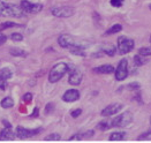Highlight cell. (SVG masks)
I'll return each instance as SVG.
<instances>
[{
    "label": "cell",
    "instance_id": "6da1fadb",
    "mask_svg": "<svg viewBox=\"0 0 151 143\" xmlns=\"http://www.w3.org/2000/svg\"><path fill=\"white\" fill-rule=\"evenodd\" d=\"M25 12L17 5L0 0V17H23Z\"/></svg>",
    "mask_w": 151,
    "mask_h": 143
},
{
    "label": "cell",
    "instance_id": "7a4b0ae2",
    "mask_svg": "<svg viewBox=\"0 0 151 143\" xmlns=\"http://www.w3.org/2000/svg\"><path fill=\"white\" fill-rule=\"evenodd\" d=\"M58 43L63 49H72V47H82V49H84L88 45L83 40H80V39L75 38V37H73L70 35H67V34L60 35L59 38H58Z\"/></svg>",
    "mask_w": 151,
    "mask_h": 143
},
{
    "label": "cell",
    "instance_id": "3957f363",
    "mask_svg": "<svg viewBox=\"0 0 151 143\" xmlns=\"http://www.w3.org/2000/svg\"><path fill=\"white\" fill-rule=\"evenodd\" d=\"M68 68H69V65H67L65 63H59V64L54 65L50 70L49 81L51 83H55V82L60 81L63 75L68 72Z\"/></svg>",
    "mask_w": 151,
    "mask_h": 143
},
{
    "label": "cell",
    "instance_id": "277c9868",
    "mask_svg": "<svg viewBox=\"0 0 151 143\" xmlns=\"http://www.w3.org/2000/svg\"><path fill=\"white\" fill-rule=\"evenodd\" d=\"M134 40L126 36H120L118 38V51L121 54H127L134 49Z\"/></svg>",
    "mask_w": 151,
    "mask_h": 143
},
{
    "label": "cell",
    "instance_id": "5b68a950",
    "mask_svg": "<svg viewBox=\"0 0 151 143\" xmlns=\"http://www.w3.org/2000/svg\"><path fill=\"white\" fill-rule=\"evenodd\" d=\"M133 121V114L130 113V112H124V113H121V114H119L118 117H115L112 120V126L113 127H116V128H122V127H126L128 126L130 122Z\"/></svg>",
    "mask_w": 151,
    "mask_h": 143
},
{
    "label": "cell",
    "instance_id": "8992f818",
    "mask_svg": "<svg viewBox=\"0 0 151 143\" xmlns=\"http://www.w3.org/2000/svg\"><path fill=\"white\" fill-rule=\"evenodd\" d=\"M51 13L55 17H70L75 13V9L70 6H55L51 8Z\"/></svg>",
    "mask_w": 151,
    "mask_h": 143
},
{
    "label": "cell",
    "instance_id": "52a82bcc",
    "mask_svg": "<svg viewBox=\"0 0 151 143\" xmlns=\"http://www.w3.org/2000/svg\"><path fill=\"white\" fill-rule=\"evenodd\" d=\"M114 75L116 81H122L128 76V60L122 59L120 60L118 67L114 69Z\"/></svg>",
    "mask_w": 151,
    "mask_h": 143
},
{
    "label": "cell",
    "instance_id": "ba28073f",
    "mask_svg": "<svg viewBox=\"0 0 151 143\" xmlns=\"http://www.w3.org/2000/svg\"><path fill=\"white\" fill-rule=\"evenodd\" d=\"M20 7L25 12V14H37L43 9V5L42 4H35V2H30L28 0H22L20 4Z\"/></svg>",
    "mask_w": 151,
    "mask_h": 143
},
{
    "label": "cell",
    "instance_id": "9c48e42d",
    "mask_svg": "<svg viewBox=\"0 0 151 143\" xmlns=\"http://www.w3.org/2000/svg\"><path fill=\"white\" fill-rule=\"evenodd\" d=\"M42 132V128H37V129H27L24 127H21L19 126L16 128V136L19 139H29V137H32L35 135H37Z\"/></svg>",
    "mask_w": 151,
    "mask_h": 143
},
{
    "label": "cell",
    "instance_id": "30bf717a",
    "mask_svg": "<svg viewBox=\"0 0 151 143\" xmlns=\"http://www.w3.org/2000/svg\"><path fill=\"white\" fill-rule=\"evenodd\" d=\"M122 107H124V105L120 104V103H113V104H110L106 107H104V110L101 112V114L103 117H112L114 114L119 113L122 110Z\"/></svg>",
    "mask_w": 151,
    "mask_h": 143
},
{
    "label": "cell",
    "instance_id": "8fae6325",
    "mask_svg": "<svg viewBox=\"0 0 151 143\" xmlns=\"http://www.w3.org/2000/svg\"><path fill=\"white\" fill-rule=\"evenodd\" d=\"M68 73H69V78H68L69 84H72V86H78L81 83V81H82V78H83L82 72L80 69L75 68V67H73L72 69L68 68Z\"/></svg>",
    "mask_w": 151,
    "mask_h": 143
},
{
    "label": "cell",
    "instance_id": "7c38bea8",
    "mask_svg": "<svg viewBox=\"0 0 151 143\" xmlns=\"http://www.w3.org/2000/svg\"><path fill=\"white\" fill-rule=\"evenodd\" d=\"M80 91L76 90V89H69L67 90L63 95V102H67V103H72V102H75L80 99Z\"/></svg>",
    "mask_w": 151,
    "mask_h": 143
},
{
    "label": "cell",
    "instance_id": "4fadbf2b",
    "mask_svg": "<svg viewBox=\"0 0 151 143\" xmlns=\"http://www.w3.org/2000/svg\"><path fill=\"white\" fill-rule=\"evenodd\" d=\"M93 72L98 74H112L114 72V67L111 65H101L93 68Z\"/></svg>",
    "mask_w": 151,
    "mask_h": 143
},
{
    "label": "cell",
    "instance_id": "5bb4252c",
    "mask_svg": "<svg viewBox=\"0 0 151 143\" xmlns=\"http://www.w3.org/2000/svg\"><path fill=\"white\" fill-rule=\"evenodd\" d=\"M14 139V133H13L12 128L6 127L5 129L0 132V141H9Z\"/></svg>",
    "mask_w": 151,
    "mask_h": 143
},
{
    "label": "cell",
    "instance_id": "9a60e30c",
    "mask_svg": "<svg viewBox=\"0 0 151 143\" xmlns=\"http://www.w3.org/2000/svg\"><path fill=\"white\" fill-rule=\"evenodd\" d=\"M95 135V132L93 130H88V132H83V133H78L75 134L74 136H72L69 139V141H73V140H84V139H90Z\"/></svg>",
    "mask_w": 151,
    "mask_h": 143
},
{
    "label": "cell",
    "instance_id": "2e32d148",
    "mask_svg": "<svg viewBox=\"0 0 151 143\" xmlns=\"http://www.w3.org/2000/svg\"><path fill=\"white\" fill-rule=\"evenodd\" d=\"M101 52L109 57H113L115 54V46L111 45V44H105L103 47H101Z\"/></svg>",
    "mask_w": 151,
    "mask_h": 143
},
{
    "label": "cell",
    "instance_id": "e0dca14e",
    "mask_svg": "<svg viewBox=\"0 0 151 143\" xmlns=\"http://www.w3.org/2000/svg\"><path fill=\"white\" fill-rule=\"evenodd\" d=\"M125 137H126V133H124V132H114L110 135L109 140L110 141H122V140H125Z\"/></svg>",
    "mask_w": 151,
    "mask_h": 143
},
{
    "label": "cell",
    "instance_id": "ac0fdd59",
    "mask_svg": "<svg viewBox=\"0 0 151 143\" xmlns=\"http://www.w3.org/2000/svg\"><path fill=\"white\" fill-rule=\"evenodd\" d=\"M121 30H122V26L119 24V23H116V24H113L110 29H107L106 32H105V35L106 36H110V35H113V34H116V32H120Z\"/></svg>",
    "mask_w": 151,
    "mask_h": 143
},
{
    "label": "cell",
    "instance_id": "d6986e66",
    "mask_svg": "<svg viewBox=\"0 0 151 143\" xmlns=\"http://www.w3.org/2000/svg\"><path fill=\"white\" fill-rule=\"evenodd\" d=\"M147 63H148L147 57H143V55H141V54H136V55L134 57V64L136 66H143V65H145Z\"/></svg>",
    "mask_w": 151,
    "mask_h": 143
},
{
    "label": "cell",
    "instance_id": "ffe728a7",
    "mask_svg": "<svg viewBox=\"0 0 151 143\" xmlns=\"http://www.w3.org/2000/svg\"><path fill=\"white\" fill-rule=\"evenodd\" d=\"M1 107H4V109H11L13 107V105H14V101H13L12 97H5L2 101H1Z\"/></svg>",
    "mask_w": 151,
    "mask_h": 143
},
{
    "label": "cell",
    "instance_id": "44dd1931",
    "mask_svg": "<svg viewBox=\"0 0 151 143\" xmlns=\"http://www.w3.org/2000/svg\"><path fill=\"white\" fill-rule=\"evenodd\" d=\"M9 52H11V54L14 55V57H27V55H28V53L25 52L24 50L19 49V47H12Z\"/></svg>",
    "mask_w": 151,
    "mask_h": 143
},
{
    "label": "cell",
    "instance_id": "7402d4cb",
    "mask_svg": "<svg viewBox=\"0 0 151 143\" xmlns=\"http://www.w3.org/2000/svg\"><path fill=\"white\" fill-rule=\"evenodd\" d=\"M113 126H112V121H101L98 125H97V128L99 130H107V129H110V128H112Z\"/></svg>",
    "mask_w": 151,
    "mask_h": 143
},
{
    "label": "cell",
    "instance_id": "603a6c76",
    "mask_svg": "<svg viewBox=\"0 0 151 143\" xmlns=\"http://www.w3.org/2000/svg\"><path fill=\"white\" fill-rule=\"evenodd\" d=\"M0 76L2 78H5V80H9L13 76L12 69H9V68H2L0 70Z\"/></svg>",
    "mask_w": 151,
    "mask_h": 143
},
{
    "label": "cell",
    "instance_id": "cb8c5ba5",
    "mask_svg": "<svg viewBox=\"0 0 151 143\" xmlns=\"http://www.w3.org/2000/svg\"><path fill=\"white\" fill-rule=\"evenodd\" d=\"M139 54L143 57H150L151 55V46H144L139 50Z\"/></svg>",
    "mask_w": 151,
    "mask_h": 143
},
{
    "label": "cell",
    "instance_id": "d4e9b609",
    "mask_svg": "<svg viewBox=\"0 0 151 143\" xmlns=\"http://www.w3.org/2000/svg\"><path fill=\"white\" fill-rule=\"evenodd\" d=\"M69 51H70L72 54L81 55V57H84V55H86L84 49H82V47H72V49H69Z\"/></svg>",
    "mask_w": 151,
    "mask_h": 143
},
{
    "label": "cell",
    "instance_id": "484cf974",
    "mask_svg": "<svg viewBox=\"0 0 151 143\" xmlns=\"http://www.w3.org/2000/svg\"><path fill=\"white\" fill-rule=\"evenodd\" d=\"M15 27H20V24L14 23V22H5V23H1L0 30H5V29H8V28H15Z\"/></svg>",
    "mask_w": 151,
    "mask_h": 143
},
{
    "label": "cell",
    "instance_id": "4316f807",
    "mask_svg": "<svg viewBox=\"0 0 151 143\" xmlns=\"http://www.w3.org/2000/svg\"><path fill=\"white\" fill-rule=\"evenodd\" d=\"M60 139H61V137H60L59 134L53 133V134H50L49 136H46L44 140H45V141H58V140H60Z\"/></svg>",
    "mask_w": 151,
    "mask_h": 143
},
{
    "label": "cell",
    "instance_id": "83f0119b",
    "mask_svg": "<svg viewBox=\"0 0 151 143\" xmlns=\"http://www.w3.org/2000/svg\"><path fill=\"white\" fill-rule=\"evenodd\" d=\"M137 140L139 141H144V140H151V129H149L148 132H145V133H143L141 136L137 137Z\"/></svg>",
    "mask_w": 151,
    "mask_h": 143
},
{
    "label": "cell",
    "instance_id": "f1b7e54d",
    "mask_svg": "<svg viewBox=\"0 0 151 143\" xmlns=\"http://www.w3.org/2000/svg\"><path fill=\"white\" fill-rule=\"evenodd\" d=\"M127 88L129 90H139V89H141V84L139 82H132V83H129L127 86Z\"/></svg>",
    "mask_w": 151,
    "mask_h": 143
},
{
    "label": "cell",
    "instance_id": "f546056e",
    "mask_svg": "<svg viewBox=\"0 0 151 143\" xmlns=\"http://www.w3.org/2000/svg\"><path fill=\"white\" fill-rule=\"evenodd\" d=\"M11 39L14 40V42H21L23 39V36L21 34H19V32H13L11 35Z\"/></svg>",
    "mask_w": 151,
    "mask_h": 143
},
{
    "label": "cell",
    "instance_id": "4dcf8cb0",
    "mask_svg": "<svg viewBox=\"0 0 151 143\" xmlns=\"http://www.w3.org/2000/svg\"><path fill=\"white\" fill-rule=\"evenodd\" d=\"M110 2H111V5H112L113 7L119 8V7H121V6L124 5L125 0H110Z\"/></svg>",
    "mask_w": 151,
    "mask_h": 143
},
{
    "label": "cell",
    "instance_id": "1f68e13d",
    "mask_svg": "<svg viewBox=\"0 0 151 143\" xmlns=\"http://www.w3.org/2000/svg\"><path fill=\"white\" fill-rule=\"evenodd\" d=\"M81 113H82V110H81V109H76V110H73V111L70 112V116L73 118H77L81 116Z\"/></svg>",
    "mask_w": 151,
    "mask_h": 143
},
{
    "label": "cell",
    "instance_id": "d6a6232c",
    "mask_svg": "<svg viewBox=\"0 0 151 143\" xmlns=\"http://www.w3.org/2000/svg\"><path fill=\"white\" fill-rule=\"evenodd\" d=\"M6 88H7V80H5V78H2L0 76V89L5 90Z\"/></svg>",
    "mask_w": 151,
    "mask_h": 143
},
{
    "label": "cell",
    "instance_id": "836d02e7",
    "mask_svg": "<svg viewBox=\"0 0 151 143\" xmlns=\"http://www.w3.org/2000/svg\"><path fill=\"white\" fill-rule=\"evenodd\" d=\"M23 101H24L25 103H30L32 101V93H30V92L25 93L24 96H23Z\"/></svg>",
    "mask_w": 151,
    "mask_h": 143
},
{
    "label": "cell",
    "instance_id": "e575fe53",
    "mask_svg": "<svg viewBox=\"0 0 151 143\" xmlns=\"http://www.w3.org/2000/svg\"><path fill=\"white\" fill-rule=\"evenodd\" d=\"M53 106L54 105L52 104V103H49V104L46 105V109H45V113L47 114V113H51L52 111H53Z\"/></svg>",
    "mask_w": 151,
    "mask_h": 143
},
{
    "label": "cell",
    "instance_id": "d590c367",
    "mask_svg": "<svg viewBox=\"0 0 151 143\" xmlns=\"http://www.w3.org/2000/svg\"><path fill=\"white\" fill-rule=\"evenodd\" d=\"M6 40H7L6 35H4V34H1V32H0V46H1V45H4V44L6 43Z\"/></svg>",
    "mask_w": 151,
    "mask_h": 143
},
{
    "label": "cell",
    "instance_id": "8d00e7d4",
    "mask_svg": "<svg viewBox=\"0 0 151 143\" xmlns=\"http://www.w3.org/2000/svg\"><path fill=\"white\" fill-rule=\"evenodd\" d=\"M37 114H38V109L36 107V109H35V111H34V113H32V117H36Z\"/></svg>",
    "mask_w": 151,
    "mask_h": 143
},
{
    "label": "cell",
    "instance_id": "74e56055",
    "mask_svg": "<svg viewBox=\"0 0 151 143\" xmlns=\"http://www.w3.org/2000/svg\"><path fill=\"white\" fill-rule=\"evenodd\" d=\"M149 8H150V9H151V4H150V5H149Z\"/></svg>",
    "mask_w": 151,
    "mask_h": 143
},
{
    "label": "cell",
    "instance_id": "f35d334b",
    "mask_svg": "<svg viewBox=\"0 0 151 143\" xmlns=\"http://www.w3.org/2000/svg\"><path fill=\"white\" fill-rule=\"evenodd\" d=\"M150 43H151V36H150Z\"/></svg>",
    "mask_w": 151,
    "mask_h": 143
},
{
    "label": "cell",
    "instance_id": "ab89813d",
    "mask_svg": "<svg viewBox=\"0 0 151 143\" xmlns=\"http://www.w3.org/2000/svg\"><path fill=\"white\" fill-rule=\"evenodd\" d=\"M150 124H151V118H150Z\"/></svg>",
    "mask_w": 151,
    "mask_h": 143
}]
</instances>
